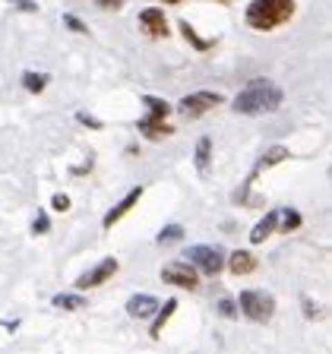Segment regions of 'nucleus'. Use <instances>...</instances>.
Segmentation results:
<instances>
[{
	"instance_id": "cd10ccee",
	"label": "nucleus",
	"mask_w": 332,
	"mask_h": 354,
	"mask_svg": "<svg viewBox=\"0 0 332 354\" xmlns=\"http://www.w3.org/2000/svg\"><path fill=\"white\" fill-rule=\"evenodd\" d=\"M16 3H19V7H22V10H38V7H35V3H32V0H16Z\"/></svg>"
},
{
	"instance_id": "a211bd4d",
	"label": "nucleus",
	"mask_w": 332,
	"mask_h": 354,
	"mask_svg": "<svg viewBox=\"0 0 332 354\" xmlns=\"http://www.w3.org/2000/svg\"><path fill=\"white\" fill-rule=\"evenodd\" d=\"M82 304H86V297H80V295H57L54 297V307H60V310H80Z\"/></svg>"
},
{
	"instance_id": "a878e982",
	"label": "nucleus",
	"mask_w": 332,
	"mask_h": 354,
	"mask_svg": "<svg viewBox=\"0 0 332 354\" xmlns=\"http://www.w3.org/2000/svg\"><path fill=\"white\" fill-rule=\"evenodd\" d=\"M76 118H80V124H89V127H92V130H98V127H102L95 118H89V114H76Z\"/></svg>"
},
{
	"instance_id": "2eb2a0df",
	"label": "nucleus",
	"mask_w": 332,
	"mask_h": 354,
	"mask_svg": "<svg viewBox=\"0 0 332 354\" xmlns=\"http://www.w3.org/2000/svg\"><path fill=\"white\" fill-rule=\"evenodd\" d=\"M174 310H177L174 297H171V301H165V310H158V317H155V323H152V339H158V335H162V329L168 326V319L174 317Z\"/></svg>"
},
{
	"instance_id": "0eeeda50",
	"label": "nucleus",
	"mask_w": 332,
	"mask_h": 354,
	"mask_svg": "<svg viewBox=\"0 0 332 354\" xmlns=\"http://www.w3.org/2000/svg\"><path fill=\"white\" fill-rule=\"evenodd\" d=\"M225 98L219 95V92H193V95H184L181 98V104H177V111L184 114V118H199V114H206V111H212L215 104H221Z\"/></svg>"
},
{
	"instance_id": "423d86ee",
	"label": "nucleus",
	"mask_w": 332,
	"mask_h": 354,
	"mask_svg": "<svg viewBox=\"0 0 332 354\" xmlns=\"http://www.w3.org/2000/svg\"><path fill=\"white\" fill-rule=\"evenodd\" d=\"M162 281L174 288H184V291H196L199 288V275H196V266L187 263V259H177V263H168L162 269Z\"/></svg>"
},
{
	"instance_id": "f03ea898",
	"label": "nucleus",
	"mask_w": 332,
	"mask_h": 354,
	"mask_svg": "<svg viewBox=\"0 0 332 354\" xmlns=\"http://www.w3.org/2000/svg\"><path fill=\"white\" fill-rule=\"evenodd\" d=\"M291 13H295V3H291V0H250V7H247V26L257 32H269L291 19Z\"/></svg>"
},
{
	"instance_id": "6ab92c4d",
	"label": "nucleus",
	"mask_w": 332,
	"mask_h": 354,
	"mask_svg": "<svg viewBox=\"0 0 332 354\" xmlns=\"http://www.w3.org/2000/svg\"><path fill=\"white\" fill-rule=\"evenodd\" d=\"M181 32H184V38H187V41H193V44H196V51H206L209 44H212V41H206V38H199L196 32L190 29V22H181Z\"/></svg>"
},
{
	"instance_id": "6e6552de",
	"label": "nucleus",
	"mask_w": 332,
	"mask_h": 354,
	"mask_svg": "<svg viewBox=\"0 0 332 354\" xmlns=\"http://www.w3.org/2000/svg\"><path fill=\"white\" fill-rule=\"evenodd\" d=\"M114 272H118V259L108 257V259H102L92 272H86L82 279H76V288H80V291H86V288H98V285H104Z\"/></svg>"
},
{
	"instance_id": "c85d7f7f",
	"label": "nucleus",
	"mask_w": 332,
	"mask_h": 354,
	"mask_svg": "<svg viewBox=\"0 0 332 354\" xmlns=\"http://www.w3.org/2000/svg\"><path fill=\"white\" fill-rule=\"evenodd\" d=\"M165 3H181V0H165Z\"/></svg>"
},
{
	"instance_id": "9b49d317",
	"label": "nucleus",
	"mask_w": 332,
	"mask_h": 354,
	"mask_svg": "<svg viewBox=\"0 0 332 354\" xmlns=\"http://www.w3.org/2000/svg\"><path fill=\"white\" fill-rule=\"evenodd\" d=\"M155 310H158V301H155L152 295H133L130 301H127V313H130V317H136V319L152 317Z\"/></svg>"
},
{
	"instance_id": "b1692460",
	"label": "nucleus",
	"mask_w": 332,
	"mask_h": 354,
	"mask_svg": "<svg viewBox=\"0 0 332 354\" xmlns=\"http://www.w3.org/2000/svg\"><path fill=\"white\" fill-rule=\"evenodd\" d=\"M32 231H35V234H44V231H48V215H38V218L32 221Z\"/></svg>"
},
{
	"instance_id": "aec40b11",
	"label": "nucleus",
	"mask_w": 332,
	"mask_h": 354,
	"mask_svg": "<svg viewBox=\"0 0 332 354\" xmlns=\"http://www.w3.org/2000/svg\"><path fill=\"white\" fill-rule=\"evenodd\" d=\"M279 221H282L279 231H295V228H301V215L291 212V209H288V212H279Z\"/></svg>"
},
{
	"instance_id": "9d476101",
	"label": "nucleus",
	"mask_w": 332,
	"mask_h": 354,
	"mask_svg": "<svg viewBox=\"0 0 332 354\" xmlns=\"http://www.w3.org/2000/svg\"><path fill=\"white\" fill-rule=\"evenodd\" d=\"M140 199H142V187H133V190L127 193L124 199H120L118 206H114V209H111L108 215H104V221H102V225H104V228H114V225H118V221L124 218V215L130 212V209L136 206V203H140Z\"/></svg>"
},
{
	"instance_id": "412c9836",
	"label": "nucleus",
	"mask_w": 332,
	"mask_h": 354,
	"mask_svg": "<svg viewBox=\"0 0 332 354\" xmlns=\"http://www.w3.org/2000/svg\"><path fill=\"white\" fill-rule=\"evenodd\" d=\"M184 237V228L181 225H168V228L158 234V243H171V241H181Z\"/></svg>"
},
{
	"instance_id": "5701e85b",
	"label": "nucleus",
	"mask_w": 332,
	"mask_h": 354,
	"mask_svg": "<svg viewBox=\"0 0 332 354\" xmlns=\"http://www.w3.org/2000/svg\"><path fill=\"white\" fill-rule=\"evenodd\" d=\"M51 206L57 209V212H66V209H70V196H64V193H57V196L51 199Z\"/></svg>"
},
{
	"instance_id": "c756f323",
	"label": "nucleus",
	"mask_w": 332,
	"mask_h": 354,
	"mask_svg": "<svg viewBox=\"0 0 332 354\" xmlns=\"http://www.w3.org/2000/svg\"><path fill=\"white\" fill-rule=\"evenodd\" d=\"M221 3H225V0H221Z\"/></svg>"
},
{
	"instance_id": "1a4fd4ad",
	"label": "nucleus",
	"mask_w": 332,
	"mask_h": 354,
	"mask_svg": "<svg viewBox=\"0 0 332 354\" xmlns=\"http://www.w3.org/2000/svg\"><path fill=\"white\" fill-rule=\"evenodd\" d=\"M140 29L146 32L149 38H165L168 35V19H165V10L149 7L140 13Z\"/></svg>"
},
{
	"instance_id": "bb28decb",
	"label": "nucleus",
	"mask_w": 332,
	"mask_h": 354,
	"mask_svg": "<svg viewBox=\"0 0 332 354\" xmlns=\"http://www.w3.org/2000/svg\"><path fill=\"white\" fill-rule=\"evenodd\" d=\"M221 313H225V317H231V313H234V307H231V301H221Z\"/></svg>"
},
{
	"instance_id": "7ed1b4c3",
	"label": "nucleus",
	"mask_w": 332,
	"mask_h": 354,
	"mask_svg": "<svg viewBox=\"0 0 332 354\" xmlns=\"http://www.w3.org/2000/svg\"><path fill=\"white\" fill-rule=\"evenodd\" d=\"M237 307H241V313L250 319V323H269L273 313H275V297L269 295V291H257V288H250V291H241Z\"/></svg>"
},
{
	"instance_id": "4468645a",
	"label": "nucleus",
	"mask_w": 332,
	"mask_h": 354,
	"mask_svg": "<svg viewBox=\"0 0 332 354\" xmlns=\"http://www.w3.org/2000/svg\"><path fill=\"white\" fill-rule=\"evenodd\" d=\"M285 158H288V149H285V146H273V149H269V152L263 155V158H259V165H257V168H253V174H250V184H253V180H257V174H259V171H263V168H273V165L285 162Z\"/></svg>"
},
{
	"instance_id": "f3484780",
	"label": "nucleus",
	"mask_w": 332,
	"mask_h": 354,
	"mask_svg": "<svg viewBox=\"0 0 332 354\" xmlns=\"http://www.w3.org/2000/svg\"><path fill=\"white\" fill-rule=\"evenodd\" d=\"M22 86L29 88V92H44V86H48V73H22Z\"/></svg>"
},
{
	"instance_id": "4be33fe9",
	"label": "nucleus",
	"mask_w": 332,
	"mask_h": 354,
	"mask_svg": "<svg viewBox=\"0 0 332 354\" xmlns=\"http://www.w3.org/2000/svg\"><path fill=\"white\" fill-rule=\"evenodd\" d=\"M64 26H70V29H73V32H80V35H86V32H89V29H86V26H82V22H80V19H76V16H70V13H66V16H64Z\"/></svg>"
},
{
	"instance_id": "dca6fc26",
	"label": "nucleus",
	"mask_w": 332,
	"mask_h": 354,
	"mask_svg": "<svg viewBox=\"0 0 332 354\" xmlns=\"http://www.w3.org/2000/svg\"><path fill=\"white\" fill-rule=\"evenodd\" d=\"M209 158H212V142L203 136V140L196 142V171L199 174H209Z\"/></svg>"
},
{
	"instance_id": "39448f33",
	"label": "nucleus",
	"mask_w": 332,
	"mask_h": 354,
	"mask_svg": "<svg viewBox=\"0 0 332 354\" xmlns=\"http://www.w3.org/2000/svg\"><path fill=\"white\" fill-rule=\"evenodd\" d=\"M187 263H193L203 275H219L225 269V250L209 247V243H196V247L187 250Z\"/></svg>"
},
{
	"instance_id": "f257e3e1",
	"label": "nucleus",
	"mask_w": 332,
	"mask_h": 354,
	"mask_svg": "<svg viewBox=\"0 0 332 354\" xmlns=\"http://www.w3.org/2000/svg\"><path fill=\"white\" fill-rule=\"evenodd\" d=\"M282 102H285V92L275 82L253 80L243 92H237L234 111L237 114H273V111L282 108Z\"/></svg>"
},
{
	"instance_id": "f8f14e48",
	"label": "nucleus",
	"mask_w": 332,
	"mask_h": 354,
	"mask_svg": "<svg viewBox=\"0 0 332 354\" xmlns=\"http://www.w3.org/2000/svg\"><path fill=\"white\" fill-rule=\"evenodd\" d=\"M228 269L234 275H247V272H253V269H257V257H253L250 250H237V253H231Z\"/></svg>"
},
{
	"instance_id": "ddd939ff",
	"label": "nucleus",
	"mask_w": 332,
	"mask_h": 354,
	"mask_svg": "<svg viewBox=\"0 0 332 354\" xmlns=\"http://www.w3.org/2000/svg\"><path fill=\"white\" fill-rule=\"evenodd\" d=\"M275 228H279V212L273 209V212H266V218H259V225L250 231V241H253V243H263Z\"/></svg>"
},
{
	"instance_id": "393cba45",
	"label": "nucleus",
	"mask_w": 332,
	"mask_h": 354,
	"mask_svg": "<svg viewBox=\"0 0 332 354\" xmlns=\"http://www.w3.org/2000/svg\"><path fill=\"white\" fill-rule=\"evenodd\" d=\"M95 3L102 10H120V7H124V0H95Z\"/></svg>"
},
{
	"instance_id": "20e7f679",
	"label": "nucleus",
	"mask_w": 332,
	"mask_h": 354,
	"mask_svg": "<svg viewBox=\"0 0 332 354\" xmlns=\"http://www.w3.org/2000/svg\"><path fill=\"white\" fill-rule=\"evenodd\" d=\"M149 108V114L140 120V133L146 136V140H162V136H171V127L165 124V118H168V102H162V98H155V95H146L142 98Z\"/></svg>"
}]
</instances>
